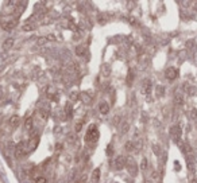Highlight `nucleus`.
<instances>
[{
    "instance_id": "nucleus-6",
    "label": "nucleus",
    "mask_w": 197,
    "mask_h": 183,
    "mask_svg": "<svg viewBox=\"0 0 197 183\" xmlns=\"http://www.w3.org/2000/svg\"><path fill=\"white\" fill-rule=\"evenodd\" d=\"M38 143H39V136L38 133H35L34 136L30 137V140H27V145H28V152L34 151L36 147H38Z\"/></svg>"
},
{
    "instance_id": "nucleus-3",
    "label": "nucleus",
    "mask_w": 197,
    "mask_h": 183,
    "mask_svg": "<svg viewBox=\"0 0 197 183\" xmlns=\"http://www.w3.org/2000/svg\"><path fill=\"white\" fill-rule=\"evenodd\" d=\"M49 113H50V108H49V105L45 104V102H42L39 109H38V116H39V118H42L43 121H46L47 117H49Z\"/></svg>"
},
{
    "instance_id": "nucleus-7",
    "label": "nucleus",
    "mask_w": 197,
    "mask_h": 183,
    "mask_svg": "<svg viewBox=\"0 0 197 183\" xmlns=\"http://www.w3.org/2000/svg\"><path fill=\"white\" fill-rule=\"evenodd\" d=\"M170 136L173 137L174 142H180V137H181V125H173L170 128Z\"/></svg>"
},
{
    "instance_id": "nucleus-32",
    "label": "nucleus",
    "mask_w": 197,
    "mask_h": 183,
    "mask_svg": "<svg viewBox=\"0 0 197 183\" xmlns=\"http://www.w3.org/2000/svg\"><path fill=\"white\" fill-rule=\"evenodd\" d=\"M190 183H197V176H194V178L190 180Z\"/></svg>"
},
{
    "instance_id": "nucleus-5",
    "label": "nucleus",
    "mask_w": 197,
    "mask_h": 183,
    "mask_svg": "<svg viewBox=\"0 0 197 183\" xmlns=\"http://www.w3.org/2000/svg\"><path fill=\"white\" fill-rule=\"evenodd\" d=\"M127 170H128V172L132 175V176H135L136 174H138V166H136V163H135V160L132 158H128L127 159Z\"/></svg>"
},
{
    "instance_id": "nucleus-10",
    "label": "nucleus",
    "mask_w": 197,
    "mask_h": 183,
    "mask_svg": "<svg viewBox=\"0 0 197 183\" xmlns=\"http://www.w3.org/2000/svg\"><path fill=\"white\" fill-rule=\"evenodd\" d=\"M19 124H20V117L18 116V115H12V116L10 117V120H8L10 128L14 131V129H16V128L19 127Z\"/></svg>"
},
{
    "instance_id": "nucleus-13",
    "label": "nucleus",
    "mask_w": 197,
    "mask_h": 183,
    "mask_svg": "<svg viewBox=\"0 0 197 183\" xmlns=\"http://www.w3.org/2000/svg\"><path fill=\"white\" fill-rule=\"evenodd\" d=\"M174 104L178 105V107L184 105V96H182L181 92H176V94H174Z\"/></svg>"
},
{
    "instance_id": "nucleus-25",
    "label": "nucleus",
    "mask_w": 197,
    "mask_h": 183,
    "mask_svg": "<svg viewBox=\"0 0 197 183\" xmlns=\"http://www.w3.org/2000/svg\"><path fill=\"white\" fill-rule=\"evenodd\" d=\"M126 149H127V151H134V142L126 143Z\"/></svg>"
},
{
    "instance_id": "nucleus-18",
    "label": "nucleus",
    "mask_w": 197,
    "mask_h": 183,
    "mask_svg": "<svg viewBox=\"0 0 197 183\" xmlns=\"http://www.w3.org/2000/svg\"><path fill=\"white\" fill-rule=\"evenodd\" d=\"M80 100V93L76 90L70 92V94H69V102H76Z\"/></svg>"
},
{
    "instance_id": "nucleus-2",
    "label": "nucleus",
    "mask_w": 197,
    "mask_h": 183,
    "mask_svg": "<svg viewBox=\"0 0 197 183\" xmlns=\"http://www.w3.org/2000/svg\"><path fill=\"white\" fill-rule=\"evenodd\" d=\"M27 153H30V152H28V145H27V142L18 143V144H16V147H15V156H16V158L20 159V158H23V156H26Z\"/></svg>"
},
{
    "instance_id": "nucleus-1",
    "label": "nucleus",
    "mask_w": 197,
    "mask_h": 183,
    "mask_svg": "<svg viewBox=\"0 0 197 183\" xmlns=\"http://www.w3.org/2000/svg\"><path fill=\"white\" fill-rule=\"evenodd\" d=\"M97 139H98V129L95 124H92V125L89 127L87 135H85V142L87 143H96Z\"/></svg>"
},
{
    "instance_id": "nucleus-24",
    "label": "nucleus",
    "mask_w": 197,
    "mask_h": 183,
    "mask_svg": "<svg viewBox=\"0 0 197 183\" xmlns=\"http://www.w3.org/2000/svg\"><path fill=\"white\" fill-rule=\"evenodd\" d=\"M85 182H87V174H81L78 176V179L76 180V183H85Z\"/></svg>"
},
{
    "instance_id": "nucleus-29",
    "label": "nucleus",
    "mask_w": 197,
    "mask_h": 183,
    "mask_svg": "<svg viewBox=\"0 0 197 183\" xmlns=\"http://www.w3.org/2000/svg\"><path fill=\"white\" fill-rule=\"evenodd\" d=\"M190 117H192V118H197V111H196V109H192V112H190Z\"/></svg>"
},
{
    "instance_id": "nucleus-16",
    "label": "nucleus",
    "mask_w": 197,
    "mask_h": 183,
    "mask_svg": "<svg viewBox=\"0 0 197 183\" xmlns=\"http://www.w3.org/2000/svg\"><path fill=\"white\" fill-rule=\"evenodd\" d=\"M100 175H101V171H100V168H96V170H93V172H92V176H91V179H92V183H97L98 180H100Z\"/></svg>"
},
{
    "instance_id": "nucleus-9",
    "label": "nucleus",
    "mask_w": 197,
    "mask_h": 183,
    "mask_svg": "<svg viewBox=\"0 0 197 183\" xmlns=\"http://www.w3.org/2000/svg\"><path fill=\"white\" fill-rule=\"evenodd\" d=\"M165 77L167 78V80H170V81H173V80H176L177 77H178V69H176V67H167L165 71Z\"/></svg>"
},
{
    "instance_id": "nucleus-17",
    "label": "nucleus",
    "mask_w": 197,
    "mask_h": 183,
    "mask_svg": "<svg viewBox=\"0 0 197 183\" xmlns=\"http://www.w3.org/2000/svg\"><path fill=\"white\" fill-rule=\"evenodd\" d=\"M14 43H15V39H14V38H8V39H5L4 43H3V49H4V50H10L11 47L14 46Z\"/></svg>"
},
{
    "instance_id": "nucleus-23",
    "label": "nucleus",
    "mask_w": 197,
    "mask_h": 183,
    "mask_svg": "<svg viewBox=\"0 0 197 183\" xmlns=\"http://www.w3.org/2000/svg\"><path fill=\"white\" fill-rule=\"evenodd\" d=\"M81 98H83V101L85 102V104H91V101H92V97L91 96H88V93H85V92H84L83 93V96H81Z\"/></svg>"
},
{
    "instance_id": "nucleus-27",
    "label": "nucleus",
    "mask_w": 197,
    "mask_h": 183,
    "mask_svg": "<svg viewBox=\"0 0 197 183\" xmlns=\"http://www.w3.org/2000/svg\"><path fill=\"white\" fill-rule=\"evenodd\" d=\"M35 183H46V178L45 176H38L35 179Z\"/></svg>"
},
{
    "instance_id": "nucleus-21",
    "label": "nucleus",
    "mask_w": 197,
    "mask_h": 183,
    "mask_svg": "<svg viewBox=\"0 0 197 183\" xmlns=\"http://www.w3.org/2000/svg\"><path fill=\"white\" fill-rule=\"evenodd\" d=\"M85 47L84 46H77V49H76V54H77L78 57H84L85 55Z\"/></svg>"
},
{
    "instance_id": "nucleus-26",
    "label": "nucleus",
    "mask_w": 197,
    "mask_h": 183,
    "mask_svg": "<svg viewBox=\"0 0 197 183\" xmlns=\"http://www.w3.org/2000/svg\"><path fill=\"white\" fill-rule=\"evenodd\" d=\"M146 168H147V159L143 158V159H142V163H140V170H143V171H145Z\"/></svg>"
},
{
    "instance_id": "nucleus-19",
    "label": "nucleus",
    "mask_w": 197,
    "mask_h": 183,
    "mask_svg": "<svg viewBox=\"0 0 197 183\" xmlns=\"http://www.w3.org/2000/svg\"><path fill=\"white\" fill-rule=\"evenodd\" d=\"M98 108H100V112L103 113V115H107V113L109 112V105H108V102H101Z\"/></svg>"
},
{
    "instance_id": "nucleus-31",
    "label": "nucleus",
    "mask_w": 197,
    "mask_h": 183,
    "mask_svg": "<svg viewBox=\"0 0 197 183\" xmlns=\"http://www.w3.org/2000/svg\"><path fill=\"white\" fill-rule=\"evenodd\" d=\"M112 152H114V149H112V145H108V149H107V153H108V155H112Z\"/></svg>"
},
{
    "instance_id": "nucleus-4",
    "label": "nucleus",
    "mask_w": 197,
    "mask_h": 183,
    "mask_svg": "<svg viewBox=\"0 0 197 183\" xmlns=\"http://www.w3.org/2000/svg\"><path fill=\"white\" fill-rule=\"evenodd\" d=\"M126 164H127V159H126L123 155H119V156H116V158L114 159V168L118 170V171L123 170V168L126 167Z\"/></svg>"
},
{
    "instance_id": "nucleus-11",
    "label": "nucleus",
    "mask_w": 197,
    "mask_h": 183,
    "mask_svg": "<svg viewBox=\"0 0 197 183\" xmlns=\"http://www.w3.org/2000/svg\"><path fill=\"white\" fill-rule=\"evenodd\" d=\"M119 131H120L122 135H127L128 131H130V122L127 121V120H123V121L120 122V125H119Z\"/></svg>"
},
{
    "instance_id": "nucleus-12",
    "label": "nucleus",
    "mask_w": 197,
    "mask_h": 183,
    "mask_svg": "<svg viewBox=\"0 0 197 183\" xmlns=\"http://www.w3.org/2000/svg\"><path fill=\"white\" fill-rule=\"evenodd\" d=\"M24 129L27 132H31L34 129V118L32 117H27L26 121H24Z\"/></svg>"
},
{
    "instance_id": "nucleus-30",
    "label": "nucleus",
    "mask_w": 197,
    "mask_h": 183,
    "mask_svg": "<svg viewBox=\"0 0 197 183\" xmlns=\"http://www.w3.org/2000/svg\"><path fill=\"white\" fill-rule=\"evenodd\" d=\"M157 90H158V96H162V94H163V93H162V92H163V88L162 86H158Z\"/></svg>"
},
{
    "instance_id": "nucleus-20",
    "label": "nucleus",
    "mask_w": 197,
    "mask_h": 183,
    "mask_svg": "<svg viewBox=\"0 0 197 183\" xmlns=\"http://www.w3.org/2000/svg\"><path fill=\"white\" fill-rule=\"evenodd\" d=\"M23 30H24V31H32V30H35V24H34V23H31V22H27L26 24H23Z\"/></svg>"
},
{
    "instance_id": "nucleus-14",
    "label": "nucleus",
    "mask_w": 197,
    "mask_h": 183,
    "mask_svg": "<svg viewBox=\"0 0 197 183\" xmlns=\"http://www.w3.org/2000/svg\"><path fill=\"white\" fill-rule=\"evenodd\" d=\"M47 97H49V100H54V101H56V100H57V97H58V94H57V90H56V89H54V88H47Z\"/></svg>"
},
{
    "instance_id": "nucleus-28",
    "label": "nucleus",
    "mask_w": 197,
    "mask_h": 183,
    "mask_svg": "<svg viewBox=\"0 0 197 183\" xmlns=\"http://www.w3.org/2000/svg\"><path fill=\"white\" fill-rule=\"evenodd\" d=\"M83 122H84V120H80V121L77 122V125H76V131H77V132L81 131V128H83Z\"/></svg>"
},
{
    "instance_id": "nucleus-8",
    "label": "nucleus",
    "mask_w": 197,
    "mask_h": 183,
    "mask_svg": "<svg viewBox=\"0 0 197 183\" xmlns=\"http://www.w3.org/2000/svg\"><path fill=\"white\" fill-rule=\"evenodd\" d=\"M16 24H18V19L10 18L8 20L4 22V23L1 24V27H3V30H4V31H11V30H14V28H15Z\"/></svg>"
},
{
    "instance_id": "nucleus-15",
    "label": "nucleus",
    "mask_w": 197,
    "mask_h": 183,
    "mask_svg": "<svg viewBox=\"0 0 197 183\" xmlns=\"http://www.w3.org/2000/svg\"><path fill=\"white\" fill-rule=\"evenodd\" d=\"M151 89H153V84H151L150 80H147V81L143 84V94L149 96V94L151 93Z\"/></svg>"
},
{
    "instance_id": "nucleus-22",
    "label": "nucleus",
    "mask_w": 197,
    "mask_h": 183,
    "mask_svg": "<svg viewBox=\"0 0 197 183\" xmlns=\"http://www.w3.org/2000/svg\"><path fill=\"white\" fill-rule=\"evenodd\" d=\"M65 111H66L67 117H72L73 115V107H72V102H67L66 107H65Z\"/></svg>"
}]
</instances>
